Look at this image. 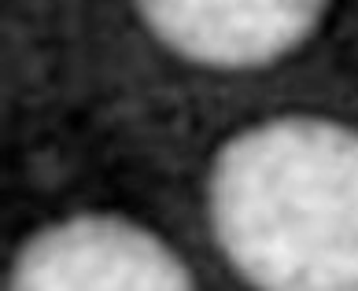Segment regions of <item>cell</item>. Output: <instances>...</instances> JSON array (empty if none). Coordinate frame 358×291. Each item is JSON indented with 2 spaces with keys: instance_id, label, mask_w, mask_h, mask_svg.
I'll use <instances>...</instances> for the list:
<instances>
[{
  "instance_id": "6da1fadb",
  "label": "cell",
  "mask_w": 358,
  "mask_h": 291,
  "mask_svg": "<svg viewBox=\"0 0 358 291\" xmlns=\"http://www.w3.org/2000/svg\"><path fill=\"white\" fill-rule=\"evenodd\" d=\"M210 225L262 291H358V133L277 118L233 137L210 170Z\"/></svg>"
},
{
  "instance_id": "7a4b0ae2",
  "label": "cell",
  "mask_w": 358,
  "mask_h": 291,
  "mask_svg": "<svg viewBox=\"0 0 358 291\" xmlns=\"http://www.w3.org/2000/svg\"><path fill=\"white\" fill-rule=\"evenodd\" d=\"M11 291H185V262L159 236L122 218H74L26 240L8 273Z\"/></svg>"
},
{
  "instance_id": "3957f363",
  "label": "cell",
  "mask_w": 358,
  "mask_h": 291,
  "mask_svg": "<svg viewBox=\"0 0 358 291\" xmlns=\"http://www.w3.org/2000/svg\"><path fill=\"white\" fill-rule=\"evenodd\" d=\"M137 8L178 56L203 67L248 70L307 41L329 0H137Z\"/></svg>"
}]
</instances>
